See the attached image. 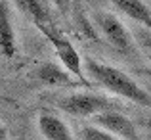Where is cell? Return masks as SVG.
I'll use <instances>...</instances> for the list:
<instances>
[{
  "instance_id": "obj_1",
  "label": "cell",
  "mask_w": 151,
  "mask_h": 140,
  "mask_svg": "<svg viewBox=\"0 0 151 140\" xmlns=\"http://www.w3.org/2000/svg\"><path fill=\"white\" fill-rule=\"evenodd\" d=\"M84 65H86V71H88L90 77L98 85L111 90L113 94L121 96V98H126L134 104H140V106H149L151 104V96L134 79H130L122 69L107 65V63H101V62H96L92 58H86Z\"/></svg>"
},
{
  "instance_id": "obj_2",
  "label": "cell",
  "mask_w": 151,
  "mask_h": 140,
  "mask_svg": "<svg viewBox=\"0 0 151 140\" xmlns=\"http://www.w3.org/2000/svg\"><path fill=\"white\" fill-rule=\"evenodd\" d=\"M59 110L65 113L75 115V117H96L98 113L115 110V102L105 96H96V94H69L59 98L58 102Z\"/></svg>"
},
{
  "instance_id": "obj_3",
  "label": "cell",
  "mask_w": 151,
  "mask_h": 140,
  "mask_svg": "<svg viewBox=\"0 0 151 140\" xmlns=\"http://www.w3.org/2000/svg\"><path fill=\"white\" fill-rule=\"evenodd\" d=\"M42 35H44V37L50 41L52 48H54V52L58 54V58H59V62L63 63V67L67 69V73L75 75L78 81L84 83L82 59H81V56H78V52L75 50V46L71 44V42L67 41V38L63 37L61 33H59L58 27H50V29L42 31Z\"/></svg>"
},
{
  "instance_id": "obj_4",
  "label": "cell",
  "mask_w": 151,
  "mask_h": 140,
  "mask_svg": "<svg viewBox=\"0 0 151 140\" xmlns=\"http://www.w3.org/2000/svg\"><path fill=\"white\" fill-rule=\"evenodd\" d=\"M94 125L103 129V131H107V133H111V134H115V136L121 138V140H140L134 123L126 115L119 113L115 110L98 113L94 117Z\"/></svg>"
},
{
  "instance_id": "obj_5",
  "label": "cell",
  "mask_w": 151,
  "mask_h": 140,
  "mask_svg": "<svg viewBox=\"0 0 151 140\" xmlns=\"http://www.w3.org/2000/svg\"><path fill=\"white\" fill-rule=\"evenodd\" d=\"M98 27L101 29V33L105 35V38L109 41V44L121 52H130L132 50V35L128 33L124 25L119 21L115 15L111 14H98Z\"/></svg>"
},
{
  "instance_id": "obj_6",
  "label": "cell",
  "mask_w": 151,
  "mask_h": 140,
  "mask_svg": "<svg viewBox=\"0 0 151 140\" xmlns=\"http://www.w3.org/2000/svg\"><path fill=\"white\" fill-rule=\"evenodd\" d=\"M15 50H17V42H15L14 21L10 15V2L0 0V54L6 58H14Z\"/></svg>"
},
{
  "instance_id": "obj_7",
  "label": "cell",
  "mask_w": 151,
  "mask_h": 140,
  "mask_svg": "<svg viewBox=\"0 0 151 140\" xmlns=\"http://www.w3.org/2000/svg\"><path fill=\"white\" fill-rule=\"evenodd\" d=\"M14 2H15V6H17V10L21 12L23 15H27V17L38 27L40 33L46 31V29H50V27H54L52 17H50L48 10H46V6L42 4V0H14Z\"/></svg>"
},
{
  "instance_id": "obj_8",
  "label": "cell",
  "mask_w": 151,
  "mask_h": 140,
  "mask_svg": "<svg viewBox=\"0 0 151 140\" xmlns=\"http://www.w3.org/2000/svg\"><path fill=\"white\" fill-rule=\"evenodd\" d=\"M38 129H40L42 136L46 140H75L73 133L69 131V127L52 113H40L38 115Z\"/></svg>"
},
{
  "instance_id": "obj_9",
  "label": "cell",
  "mask_w": 151,
  "mask_h": 140,
  "mask_svg": "<svg viewBox=\"0 0 151 140\" xmlns=\"http://www.w3.org/2000/svg\"><path fill=\"white\" fill-rule=\"evenodd\" d=\"M113 2L122 14H126L130 19L142 23L151 31V10L147 4H144L142 0H113Z\"/></svg>"
},
{
  "instance_id": "obj_10",
  "label": "cell",
  "mask_w": 151,
  "mask_h": 140,
  "mask_svg": "<svg viewBox=\"0 0 151 140\" xmlns=\"http://www.w3.org/2000/svg\"><path fill=\"white\" fill-rule=\"evenodd\" d=\"M35 75L42 85H48V86H61V85H69L71 83L69 73H65L61 67L54 65V63H42L35 71Z\"/></svg>"
},
{
  "instance_id": "obj_11",
  "label": "cell",
  "mask_w": 151,
  "mask_h": 140,
  "mask_svg": "<svg viewBox=\"0 0 151 140\" xmlns=\"http://www.w3.org/2000/svg\"><path fill=\"white\" fill-rule=\"evenodd\" d=\"M81 136H82V140H121V138L115 136V134L107 133V131H103V129H100V127H96V125L82 127Z\"/></svg>"
},
{
  "instance_id": "obj_12",
  "label": "cell",
  "mask_w": 151,
  "mask_h": 140,
  "mask_svg": "<svg viewBox=\"0 0 151 140\" xmlns=\"http://www.w3.org/2000/svg\"><path fill=\"white\" fill-rule=\"evenodd\" d=\"M134 37H136V41H138V44H140V48L151 58V31L138 27V29L134 31Z\"/></svg>"
},
{
  "instance_id": "obj_13",
  "label": "cell",
  "mask_w": 151,
  "mask_h": 140,
  "mask_svg": "<svg viewBox=\"0 0 151 140\" xmlns=\"http://www.w3.org/2000/svg\"><path fill=\"white\" fill-rule=\"evenodd\" d=\"M6 138H8V131L4 125H0V140H6Z\"/></svg>"
}]
</instances>
